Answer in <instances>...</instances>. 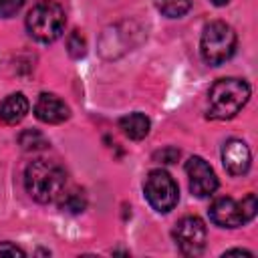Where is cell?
Returning a JSON list of instances; mask_svg holds the SVG:
<instances>
[{
  "label": "cell",
  "mask_w": 258,
  "mask_h": 258,
  "mask_svg": "<svg viewBox=\"0 0 258 258\" xmlns=\"http://www.w3.org/2000/svg\"><path fill=\"white\" fill-rule=\"evenodd\" d=\"M67 175L60 165L44 159L32 161L24 171V185L32 200L40 204H50L64 191Z\"/></svg>",
  "instance_id": "obj_1"
},
{
  "label": "cell",
  "mask_w": 258,
  "mask_h": 258,
  "mask_svg": "<svg viewBox=\"0 0 258 258\" xmlns=\"http://www.w3.org/2000/svg\"><path fill=\"white\" fill-rule=\"evenodd\" d=\"M250 99V85L244 79H220L208 93V115L214 119H232Z\"/></svg>",
  "instance_id": "obj_2"
},
{
  "label": "cell",
  "mask_w": 258,
  "mask_h": 258,
  "mask_svg": "<svg viewBox=\"0 0 258 258\" xmlns=\"http://www.w3.org/2000/svg\"><path fill=\"white\" fill-rule=\"evenodd\" d=\"M64 10L52 0H42L34 4L26 16V30L38 42H52L64 30Z\"/></svg>",
  "instance_id": "obj_3"
},
{
  "label": "cell",
  "mask_w": 258,
  "mask_h": 258,
  "mask_svg": "<svg viewBox=\"0 0 258 258\" xmlns=\"http://www.w3.org/2000/svg\"><path fill=\"white\" fill-rule=\"evenodd\" d=\"M236 50V32L230 24L222 20H214L206 24L200 40V52L206 64L220 67L226 62Z\"/></svg>",
  "instance_id": "obj_4"
},
{
  "label": "cell",
  "mask_w": 258,
  "mask_h": 258,
  "mask_svg": "<svg viewBox=\"0 0 258 258\" xmlns=\"http://www.w3.org/2000/svg\"><path fill=\"white\" fill-rule=\"evenodd\" d=\"M145 198L149 202V206L159 212V214H167L175 208L179 191H177V183L173 181V177L163 171V169H153L149 171V175L145 177V185H143Z\"/></svg>",
  "instance_id": "obj_5"
},
{
  "label": "cell",
  "mask_w": 258,
  "mask_h": 258,
  "mask_svg": "<svg viewBox=\"0 0 258 258\" xmlns=\"http://www.w3.org/2000/svg\"><path fill=\"white\" fill-rule=\"evenodd\" d=\"M206 238H208L206 224L198 216H185L173 228V240L179 252L185 256L202 254L206 248Z\"/></svg>",
  "instance_id": "obj_6"
},
{
  "label": "cell",
  "mask_w": 258,
  "mask_h": 258,
  "mask_svg": "<svg viewBox=\"0 0 258 258\" xmlns=\"http://www.w3.org/2000/svg\"><path fill=\"white\" fill-rule=\"evenodd\" d=\"M185 173L189 177V189L198 198H208L218 187V177L212 169V165L204 157H189L185 161Z\"/></svg>",
  "instance_id": "obj_7"
},
{
  "label": "cell",
  "mask_w": 258,
  "mask_h": 258,
  "mask_svg": "<svg viewBox=\"0 0 258 258\" xmlns=\"http://www.w3.org/2000/svg\"><path fill=\"white\" fill-rule=\"evenodd\" d=\"M210 220L220 228H238L248 220L242 212V204L232 198H218L210 206Z\"/></svg>",
  "instance_id": "obj_8"
},
{
  "label": "cell",
  "mask_w": 258,
  "mask_h": 258,
  "mask_svg": "<svg viewBox=\"0 0 258 258\" xmlns=\"http://www.w3.org/2000/svg\"><path fill=\"white\" fill-rule=\"evenodd\" d=\"M222 161L228 173L244 175L250 169V149L242 139H228L222 147Z\"/></svg>",
  "instance_id": "obj_9"
},
{
  "label": "cell",
  "mask_w": 258,
  "mask_h": 258,
  "mask_svg": "<svg viewBox=\"0 0 258 258\" xmlns=\"http://www.w3.org/2000/svg\"><path fill=\"white\" fill-rule=\"evenodd\" d=\"M34 115L38 121L42 123H48V125H56V123H62L69 119V107L62 99H58L56 95L52 93H42L38 95L36 99V105H34Z\"/></svg>",
  "instance_id": "obj_10"
},
{
  "label": "cell",
  "mask_w": 258,
  "mask_h": 258,
  "mask_svg": "<svg viewBox=\"0 0 258 258\" xmlns=\"http://www.w3.org/2000/svg\"><path fill=\"white\" fill-rule=\"evenodd\" d=\"M28 113V99L22 93H12L8 95L2 105H0V119L6 125H16L20 123Z\"/></svg>",
  "instance_id": "obj_11"
},
{
  "label": "cell",
  "mask_w": 258,
  "mask_h": 258,
  "mask_svg": "<svg viewBox=\"0 0 258 258\" xmlns=\"http://www.w3.org/2000/svg\"><path fill=\"white\" fill-rule=\"evenodd\" d=\"M119 127L129 139L139 141L149 133V119L143 113H129L119 119Z\"/></svg>",
  "instance_id": "obj_12"
},
{
  "label": "cell",
  "mask_w": 258,
  "mask_h": 258,
  "mask_svg": "<svg viewBox=\"0 0 258 258\" xmlns=\"http://www.w3.org/2000/svg\"><path fill=\"white\" fill-rule=\"evenodd\" d=\"M60 210L69 212V214H81L87 208V198L81 189H73V191H62L60 194Z\"/></svg>",
  "instance_id": "obj_13"
},
{
  "label": "cell",
  "mask_w": 258,
  "mask_h": 258,
  "mask_svg": "<svg viewBox=\"0 0 258 258\" xmlns=\"http://www.w3.org/2000/svg\"><path fill=\"white\" fill-rule=\"evenodd\" d=\"M18 143H20V147L24 151H40V149L48 147V139L40 131H34V129L22 131L20 137H18Z\"/></svg>",
  "instance_id": "obj_14"
},
{
  "label": "cell",
  "mask_w": 258,
  "mask_h": 258,
  "mask_svg": "<svg viewBox=\"0 0 258 258\" xmlns=\"http://www.w3.org/2000/svg\"><path fill=\"white\" fill-rule=\"evenodd\" d=\"M155 6L161 14L169 18H179L191 8V0H155Z\"/></svg>",
  "instance_id": "obj_15"
},
{
  "label": "cell",
  "mask_w": 258,
  "mask_h": 258,
  "mask_svg": "<svg viewBox=\"0 0 258 258\" xmlns=\"http://www.w3.org/2000/svg\"><path fill=\"white\" fill-rule=\"evenodd\" d=\"M67 48H69V54L75 56V58L85 56V52H87V44H85V38L81 36L79 30L71 32V36L67 38Z\"/></svg>",
  "instance_id": "obj_16"
},
{
  "label": "cell",
  "mask_w": 258,
  "mask_h": 258,
  "mask_svg": "<svg viewBox=\"0 0 258 258\" xmlns=\"http://www.w3.org/2000/svg\"><path fill=\"white\" fill-rule=\"evenodd\" d=\"M24 0H0V18H10L20 12Z\"/></svg>",
  "instance_id": "obj_17"
},
{
  "label": "cell",
  "mask_w": 258,
  "mask_h": 258,
  "mask_svg": "<svg viewBox=\"0 0 258 258\" xmlns=\"http://www.w3.org/2000/svg\"><path fill=\"white\" fill-rule=\"evenodd\" d=\"M242 212H244V216H246V220L250 222L254 216H256V210H258V204H256V196L254 194H248L242 202Z\"/></svg>",
  "instance_id": "obj_18"
},
{
  "label": "cell",
  "mask_w": 258,
  "mask_h": 258,
  "mask_svg": "<svg viewBox=\"0 0 258 258\" xmlns=\"http://www.w3.org/2000/svg\"><path fill=\"white\" fill-rule=\"evenodd\" d=\"M177 157H179V151L175 147H165L155 153V161H159V163H173V161H177Z\"/></svg>",
  "instance_id": "obj_19"
},
{
  "label": "cell",
  "mask_w": 258,
  "mask_h": 258,
  "mask_svg": "<svg viewBox=\"0 0 258 258\" xmlns=\"http://www.w3.org/2000/svg\"><path fill=\"white\" fill-rule=\"evenodd\" d=\"M0 256H24V250L12 242H0Z\"/></svg>",
  "instance_id": "obj_20"
},
{
  "label": "cell",
  "mask_w": 258,
  "mask_h": 258,
  "mask_svg": "<svg viewBox=\"0 0 258 258\" xmlns=\"http://www.w3.org/2000/svg\"><path fill=\"white\" fill-rule=\"evenodd\" d=\"M228 254H242V256H252V252H248V250H228V252H224V256H228Z\"/></svg>",
  "instance_id": "obj_21"
},
{
  "label": "cell",
  "mask_w": 258,
  "mask_h": 258,
  "mask_svg": "<svg viewBox=\"0 0 258 258\" xmlns=\"http://www.w3.org/2000/svg\"><path fill=\"white\" fill-rule=\"evenodd\" d=\"M212 2H214L216 6H224V4H228L230 0H212Z\"/></svg>",
  "instance_id": "obj_22"
}]
</instances>
